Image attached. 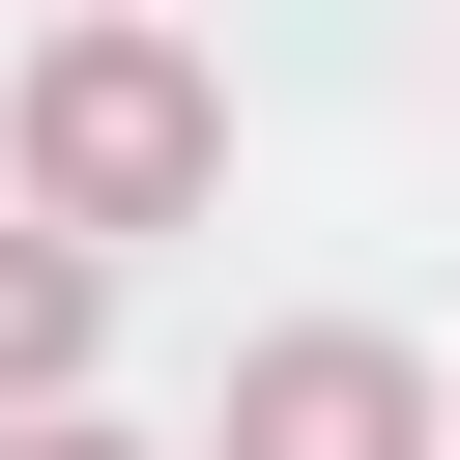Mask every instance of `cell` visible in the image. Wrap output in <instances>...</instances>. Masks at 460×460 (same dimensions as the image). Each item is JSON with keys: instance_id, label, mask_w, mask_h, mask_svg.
I'll return each instance as SVG.
<instances>
[{"instance_id": "obj_1", "label": "cell", "mask_w": 460, "mask_h": 460, "mask_svg": "<svg viewBox=\"0 0 460 460\" xmlns=\"http://www.w3.org/2000/svg\"><path fill=\"white\" fill-rule=\"evenodd\" d=\"M0 172H29V230H86V259H115V230H201V201H230V86H201L144 0H58Z\"/></svg>"}, {"instance_id": "obj_2", "label": "cell", "mask_w": 460, "mask_h": 460, "mask_svg": "<svg viewBox=\"0 0 460 460\" xmlns=\"http://www.w3.org/2000/svg\"><path fill=\"white\" fill-rule=\"evenodd\" d=\"M201 460H460V402H431L402 316H288V345H230V431Z\"/></svg>"}, {"instance_id": "obj_3", "label": "cell", "mask_w": 460, "mask_h": 460, "mask_svg": "<svg viewBox=\"0 0 460 460\" xmlns=\"http://www.w3.org/2000/svg\"><path fill=\"white\" fill-rule=\"evenodd\" d=\"M86 316H115V259L0 201V402H86Z\"/></svg>"}, {"instance_id": "obj_4", "label": "cell", "mask_w": 460, "mask_h": 460, "mask_svg": "<svg viewBox=\"0 0 460 460\" xmlns=\"http://www.w3.org/2000/svg\"><path fill=\"white\" fill-rule=\"evenodd\" d=\"M0 460H144V431H86V402H0Z\"/></svg>"}]
</instances>
